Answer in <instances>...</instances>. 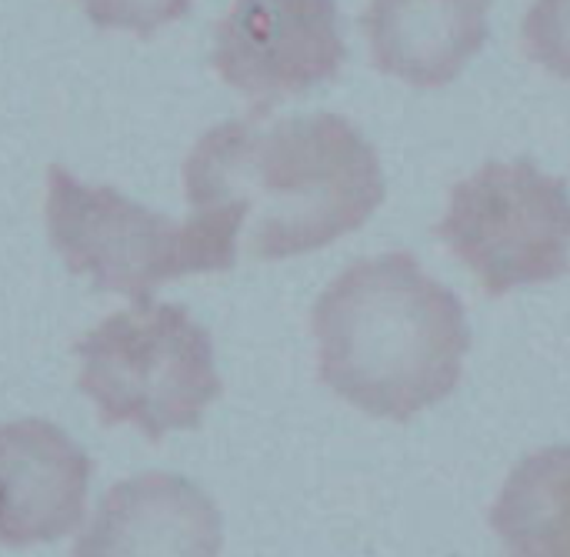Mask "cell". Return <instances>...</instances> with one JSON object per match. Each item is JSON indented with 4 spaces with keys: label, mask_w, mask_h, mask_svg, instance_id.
Returning a JSON list of instances; mask_svg holds the SVG:
<instances>
[{
    "label": "cell",
    "mask_w": 570,
    "mask_h": 557,
    "mask_svg": "<svg viewBox=\"0 0 570 557\" xmlns=\"http://www.w3.org/2000/svg\"><path fill=\"white\" fill-rule=\"evenodd\" d=\"M491 525L508 557H570V444L534 451L511 471Z\"/></svg>",
    "instance_id": "cell-10"
},
{
    "label": "cell",
    "mask_w": 570,
    "mask_h": 557,
    "mask_svg": "<svg viewBox=\"0 0 570 557\" xmlns=\"http://www.w3.org/2000/svg\"><path fill=\"white\" fill-rule=\"evenodd\" d=\"M374 63L414 87L451 84L488 40V0H371Z\"/></svg>",
    "instance_id": "cell-9"
},
{
    "label": "cell",
    "mask_w": 570,
    "mask_h": 557,
    "mask_svg": "<svg viewBox=\"0 0 570 557\" xmlns=\"http://www.w3.org/2000/svg\"><path fill=\"white\" fill-rule=\"evenodd\" d=\"M224 84L271 107L337 77L347 60L334 0H234L210 53Z\"/></svg>",
    "instance_id": "cell-6"
},
{
    "label": "cell",
    "mask_w": 570,
    "mask_h": 557,
    "mask_svg": "<svg viewBox=\"0 0 570 557\" xmlns=\"http://www.w3.org/2000/svg\"><path fill=\"white\" fill-rule=\"evenodd\" d=\"M521 37L544 70L570 80V0H534Z\"/></svg>",
    "instance_id": "cell-11"
},
{
    "label": "cell",
    "mask_w": 570,
    "mask_h": 557,
    "mask_svg": "<svg viewBox=\"0 0 570 557\" xmlns=\"http://www.w3.org/2000/svg\"><path fill=\"white\" fill-rule=\"evenodd\" d=\"M321 381L387 421H411L444 401L464 368V304L404 254L351 264L314 304Z\"/></svg>",
    "instance_id": "cell-2"
},
{
    "label": "cell",
    "mask_w": 570,
    "mask_h": 557,
    "mask_svg": "<svg viewBox=\"0 0 570 557\" xmlns=\"http://www.w3.org/2000/svg\"><path fill=\"white\" fill-rule=\"evenodd\" d=\"M438 234L494 297L558 281L570 271L568 184L528 157L484 164L454 187Z\"/></svg>",
    "instance_id": "cell-5"
},
{
    "label": "cell",
    "mask_w": 570,
    "mask_h": 557,
    "mask_svg": "<svg viewBox=\"0 0 570 557\" xmlns=\"http://www.w3.org/2000/svg\"><path fill=\"white\" fill-rule=\"evenodd\" d=\"M47 234L73 274L137 304L164 281L227 271L237 257L230 217L194 211L190 221H170L63 167L47 170Z\"/></svg>",
    "instance_id": "cell-3"
},
{
    "label": "cell",
    "mask_w": 570,
    "mask_h": 557,
    "mask_svg": "<svg viewBox=\"0 0 570 557\" xmlns=\"http://www.w3.org/2000/svg\"><path fill=\"white\" fill-rule=\"evenodd\" d=\"M97 27L150 37L190 10V0H80Z\"/></svg>",
    "instance_id": "cell-12"
},
{
    "label": "cell",
    "mask_w": 570,
    "mask_h": 557,
    "mask_svg": "<svg viewBox=\"0 0 570 557\" xmlns=\"http://www.w3.org/2000/svg\"><path fill=\"white\" fill-rule=\"evenodd\" d=\"M184 194L194 211L230 217L254 257L281 261L367 224L387 184L377 150L347 117L267 120V107H257L194 144Z\"/></svg>",
    "instance_id": "cell-1"
},
{
    "label": "cell",
    "mask_w": 570,
    "mask_h": 557,
    "mask_svg": "<svg viewBox=\"0 0 570 557\" xmlns=\"http://www.w3.org/2000/svg\"><path fill=\"white\" fill-rule=\"evenodd\" d=\"M217 505L180 475H137L114 485L73 557H220Z\"/></svg>",
    "instance_id": "cell-8"
},
{
    "label": "cell",
    "mask_w": 570,
    "mask_h": 557,
    "mask_svg": "<svg viewBox=\"0 0 570 557\" xmlns=\"http://www.w3.org/2000/svg\"><path fill=\"white\" fill-rule=\"evenodd\" d=\"M90 471V458L57 424H0V541L27 548L70 535L87 508Z\"/></svg>",
    "instance_id": "cell-7"
},
{
    "label": "cell",
    "mask_w": 570,
    "mask_h": 557,
    "mask_svg": "<svg viewBox=\"0 0 570 557\" xmlns=\"http://www.w3.org/2000/svg\"><path fill=\"white\" fill-rule=\"evenodd\" d=\"M73 354L77 388L104 424H134L150 441L190 431L220 398L210 334L177 304H137L87 331Z\"/></svg>",
    "instance_id": "cell-4"
}]
</instances>
